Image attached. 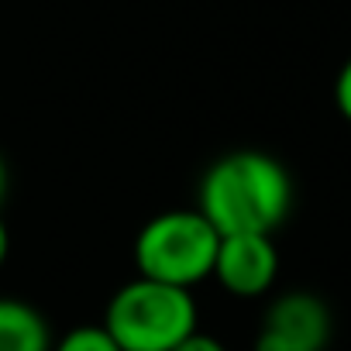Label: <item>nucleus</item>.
<instances>
[{
    "label": "nucleus",
    "instance_id": "f257e3e1",
    "mask_svg": "<svg viewBox=\"0 0 351 351\" xmlns=\"http://www.w3.org/2000/svg\"><path fill=\"white\" fill-rule=\"evenodd\" d=\"M197 210L221 238L276 234L293 210V176L269 152H228L204 172Z\"/></svg>",
    "mask_w": 351,
    "mask_h": 351
},
{
    "label": "nucleus",
    "instance_id": "f03ea898",
    "mask_svg": "<svg viewBox=\"0 0 351 351\" xmlns=\"http://www.w3.org/2000/svg\"><path fill=\"white\" fill-rule=\"evenodd\" d=\"M104 330L121 351H172L200 330V310L190 289L134 276L110 296Z\"/></svg>",
    "mask_w": 351,
    "mask_h": 351
},
{
    "label": "nucleus",
    "instance_id": "7ed1b4c3",
    "mask_svg": "<svg viewBox=\"0 0 351 351\" xmlns=\"http://www.w3.org/2000/svg\"><path fill=\"white\" fill-rule=\"evenodd\" d=\"M221 234L214 224L193 207V210H165L155 214L134 238V265L138 276L193 289L204 279L214 276Z\"/></svg>",
    "mask_w": 351,
    "mask_h": 351
},
{
    "label": "nucleus",
    "instance_id": "20e7f679",
    "mask_svg": "<svg viewBox=\"0 0 351 351\" xmlns=\"http://www.w3.org/2000/svg\"><path fill=\"white\" fill-rule=\"evenodd\" d=\"M334 337L330 306L306 289H293L276 296L255 337V351H327Z\"/></svg>",
    "mask_w": 351,
    "mask_h": 351
},
{
    "label": "nucleus",
    "instance_id": "39448f33",
    "mask_svg": "<svg viewBox=\"0 0 351 351\" xmlns=\"http://www.w3.org/2000/svg\"><path fill=\"white\" fill-rule=\"evenodd\" d=\"M279 276V252L272 245V234H228L221 238L214 276L221 289L241 300L265 296L276 286Z\"/></svg>",
    "mask_w": 351,
    "mask_h": 351
},
{
    "label": "nucleus",
    "instance_id": "423d86ee",
    "mask_svg": "<svg viewBox=\"0 0 351 351\" xmlns=\"http://www.w3.org/2000/svg\"><path fill=\"white\" fill-rule=\"evenodd\" d=\"M52 327L38 306L18 296H0V351H52Z\"/></svg>",
    "mask_w": 351,
    "mask_h": 351
},
{
    "label": "nucleus",
    "instance_id": "0eeeda50",
    "mask_svg": "<svg viewBox=\"0 0 351 351\" xmlns=\"http://www.w3.org/2000/svg\"><path fill=\"white\" fill-rule=\"evenodd\" d=\"M52 351H121V348L104 330V324H80V327H69L56 341Z\"/></svg>",
    "mask_w": 351,
    "mask_h": 351
},
{
    "label": "nucleus",
    "instance_id": "6e6552de",
    "mask_svg": "<svg viewBox=\"0 0 351 351\" xmlns=\"http://www.w3.org/2000/svg\"><path fill=\"white\" fill-rule=\"evenodd\" d=\"M334 104H337L341 117L351 124V59L341 66V73H337V80H334Z\"/></svg>",
    "mask_w": 351,
    "mask_h": 351
},
{
    "label": "nucleus",
    "instance_id": "1a4fd4ad",
    "mask_svg": "<svg viewBox=\"0 0 351 351\" xmlns=\"http://www.w3.org/2000/svg\"><path fill=\"white\" fill-rule=\"evenodd\" d=\"M172 351H228V344H224L221 337L207 334V330H193L186 341H180Z\"/></svg>",
    "mask_w": 351,
    "mask_h": 351
},
{
    "label": "nucleus",
    "instance_id": "9d476101",
    "mask_svg": "<svg viewBox=\"0 0 351 351\" xmlns=\"http://www.w3.org/2000/svg\"><path fill=\"white\" fill-rule=\"evenodd\" d=\"M8 255H11V231H8L4 217H0V265L8 262Z\"/></svg>",
    "mask_w": 351,
    "mask_h": 351
},
{
    "label": "nucleus",
    "instance_id": "9b49d317",
    "mask_svg": "<svg viewBox=\"0 0 351 351\" xmlns=\"http://www.w3.org/2000/svg\"><path fill=\"white\" fill-rule=\"evenodd\" d=\"M4 197H8V162L0 155V204H4Z\"/></svg>",
    "mask_w": 351,
    "mask_h": 351
}]
</instances>
